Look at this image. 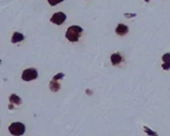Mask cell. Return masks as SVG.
Masks as SVG:
<instances>
[{
	"mask_svg": "<svg viewBox=\"0 0 170 136\" xmlns=\"http://www.w3.org/2000/svg\"><path fill=\"white\" fill-rule=\"evenodd\" d=\"M111 63L113 65H118V64H120L121 62H122L123 60V58H122V56H121L119 53H113V54L111 55Z\"/></svg>",
	"mask_w": 170,
	"mask_h": 136,
	"instance_id": "cell-6",
	"label": "cell"
},
{
	"mask_svg": "<svg viewBox=\"0 0 170 136\" xmlns=\"http://www.w3.org/2000/svg\"><path fill=\"white\" fill-rule=\"evenodd\" d=\"M144 1H146V2H149L151 0H144Z\"/></svg>",
	"mask_w": 170,
	"mask_h": 136,
	"instance_id": "cell-14",
	"label": "cell"
},
{
	"mask_svg": "<svg viewBox=\"0 0 170 136\" xmlns=\"http://www.w3.org/2000/svg\"><path fill=\"white\" fill-rule=\"evenodd\" d=\"M65 20H66V15L63 12H57L51 17L50 21L56 25H62L65 22Z\"/></svg>",
	"mask_w": 170,
	"mask_h": 136,
	"instance_id": "cell-4",
	"label": "cell"
},
{
	"mask_svg": "<svg viewBox=\"0 0 170 136\" xmlns=\"http://www.w3.org/2000/svg\"><path fill=\"white\" fill-rule=\"evenodd\" d=\"M162 60H163V62L170 63V53H165V54L162 56Z\"/></svg>",
	"mask_w": 170,
	"mask_h": 136,
	"instance_id": "cell-11",
	"label": "cell"
},
{
	"mask_svg": "<svg viewBox=\"0 0 170 136\" xmlns=\"http://www.w3.org/2000/svg\"><path fill=\"white\" fill-rule=\"evenodd\" d=\"M9 100H10V103H13V104H16V105L21 104V99H20L17 95H11Z\"/></svg>",
	"mask_w": 170,
	"mask_h": 136,
	"instance_id": "cell-8",
	"label": "cell"
},
{
	"mask_svg": "<svg viewBox=\"0 0 170 136\" xmlns=\"http://www.w3.org/2000/svg\"><path fill=\"white\" fill-rule=\"evenodd\" d=\"M9 131L14 136H21L26 131V126L22 122H13L9 126Z\"/></svg>",
	"mask_w": 170,
	"mask_h": 136,
	"instance_id": "cell-2",
	"label": "cell"
},
{
	"mask_svg": "<svg viewBox=\"0 0 170 136\" xmlns=\"http://www.w3.org/2000/svg\"><path fill=\"white\" fill-rule=\"evenodd\" d=\"M82 33H83V29L80 26H71L67 29L65 36H66V38L69 42H76L79 41Z\"/></svg>",
	"mask_w": 170,
	"mask_h": 136,
	"instance_id": "cell-1",
	"label": "cell"
},
{
	"mask_svg": "<svg viewBox=\"0 0 170 136\" xmlns=\"http://www.w3.org/2000/svg\"><path fill=\"white\" fill-rule=\"evenodd\" d=\"M162 68L164 70H169L170 69V63H167V62H163Z\"/></svg>",
	"mask_w": 170,
	"mask_h": 136,
	"instance_id": "cell-12",
	"label": "cell"
},
{
	"mask_svg": "<svg viewBox=\"0 0 170 136\" xmlns=\"http://www.w3.org/2000/svg\"><path fill=\"white\" fill-rule=\"evenodd\" d=\"M50 89H51L52 91H54V92H56L57 90L60 89V85H59L58 83H56V82L53 80L51 83H50Z\"/></svg>",
	"mask_w": 170,
	"mask_h": 136,
	"instance_id": "cell-9",
	"label": "cell"
},
{
	"mask_svg": "<svg viewBox=\"0 0 170 136\" xmlns=\"http://www.w3.org/2000/svg\"><path fill=\"white\" fill-rule=\"evenodd\" d=\"M48 3H49L51 6H55V5H57L58 3H61V2H63L64 0H47Z\"/></svg>",
	"mask_w": 170,
	"mask_h": 136,
	"instance_id": "cell-10",
	"label": "cell"
},
{
	"mask_svg": "<svg viewBox=\"0 0 170 136\" xmlns=\"http://www.w3.org/2000/svg\"><path fill=\"white\" fill-rule=\"evenodd\" d=\"M38 78V71L35 68H29V69L24 70L22 74V79L24 81H32Z\"/></svg>",
	"mask_w": 170,
	"mask_h": 136,
	"instance_id": "cell-3",
	"label": "cell"
},
{
	"mask_svg": "<svg viewBox=\"0 0 170 136\" xmlns=\"http://www.w3.org/2000/svg\"><path fill=\"white\" fill-rule=\"evenodd\" d=\"M115 32L118 36H125L127 33L129 32V29L126 25L124 24H119L115 29Z\"/></svg>",
	"mask_w": 170,
	"mask_h": 136,
	"instance_id": "cell-5",
	"label": "cell"
},
{
	"mask_svg": "<svg viewBox=\"0 0 170 136\" xmlns=\"http://www.w3.org/2000/svg\"><path fill=\"white\" fill-rule=\"evenodd\" d=\"M63 76H64V74H63V73H60V74H57V75L55 76L54 78H53V80H54V81H56V80H57V79L63 78Z\"/></svg>",
	"mask_w": 170,
	"mask_h": 136,
	"instance_id": "cell-13",
	"label": "cell"
},
{
	"mask_svg": "<svg viewBox=\"0 0 170 136\" xmlns=\"http://www.w3.org/2000/svg\"><path fill=\"white\" fill-rule=\"evenodd\" d=\"M24 39H25L24 35H22V34L16 32V33L13 34V37H12V39H11V41H12L13 44H17V42H20L24 41Z\"/></svg>",
	"mask_w": 170,
	"mask_h": 136,
	"instance_id": "cell-7",
	"label": "cell"
}]
</instances>
